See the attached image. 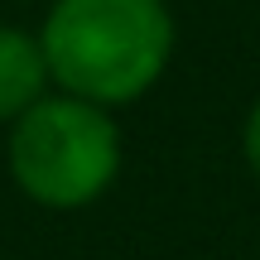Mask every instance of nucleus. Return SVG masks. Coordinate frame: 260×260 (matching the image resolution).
<instances>
[{"mask_svg": "<svg viewBox=\"0 0 260 260\" xmlns=\"http://www.w3.org/2000/svg\"><path fill=\"white\" fill-rule=\"evenodd\" d=\"M39 44L58 92L125 106L169 73L178 24L169 0H53Z\"/></svg>", "mask_w": 260, "mask_h": 260, "instance_id": "f257e3e1", "label": "nucleus"}, {"mask_svg": "<svg viewBox=\"0 0 260 260\" xmlns=\"http://www.w3.org/2000/svg\"><path fill=\"white\" fill-rule=\"evenodd\" d=\"M5 169L29 203L77 212L121 174V125L111 121V106L73 92H44L10 121Z\"/></svg>", "mask_w": 260, "mask_h": 260, "instance_id": "f03ea898", "label": "nucleus"}, {"mask_svg": "<svg viewBox=\"0 0 260 260\" xmlns=\"http://www.w3.org/2000/svg\"><path fill=\"white\" fill-rule=\"evenodd\" d=\"M53 73H48V58L39 34L19 24H0V125H10L19 111L39 102L48 92Z\"/></svg>", "mask_w": 260, "mask_h": 260, "instance_id": "7ed1b4c3", "label": "nucleus"}, {"mask_svg": "<svg viewBox=\"0 0 260 260\" xmlns=\"http://www.w3.org/2000/svg\"><path fill=\"white\" fill-rule=\"evenodd\" d=\"M241 154H246V164H251V174L260 178V96L251 102V111H246V121H241Z\"/></svg>", "mask_w": 260, "mask_h": 260, "instance_id": "20e7f679", "label": "nucleus"}]
</instances>
